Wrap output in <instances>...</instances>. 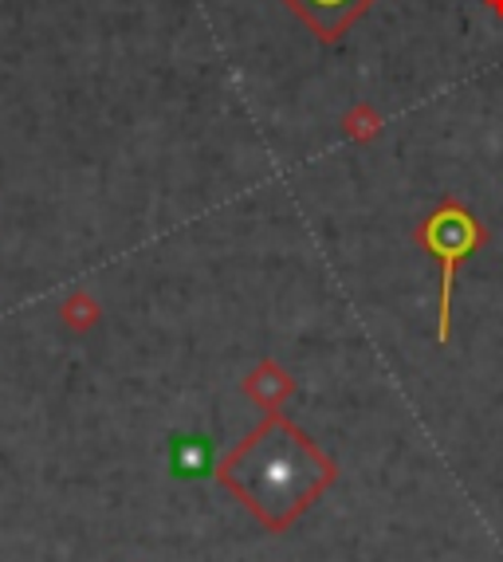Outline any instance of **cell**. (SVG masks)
I'll return each mask as SVG.
<instances>
[{
  "label": "cell",
  "instance_id": "1",
  "mask_svg": "<svg viewBox=\"0 0 503 562\" xmlns=\"http://www.w3.org/2000/svg\"><path fill=\"white\" fill-rule=\"evenodd\" d=\"M421 244L433 252V260L440 263V323H437V342H448V311H452V288H457V268L465 256H472L484 244V228L468 213L460 201H445L437 213H429V221H421L417 228Z\"/></svg>",
  "mask_w": 503,
  "mask_h": 562
},
{
  "label": "cell",
  "instance_id": "2",
  "mask_svg": "<svg viewBox=\"0 0 503 562\" xmlns=\"http://www.w3.org/2000/svg\"><path fill=\"white\" fill-rule=\"evenodd\" d=\"M283 4L295 9L299 20H303L323 44H335V40L370 9L373 0H283Z\"/></svg>",
  "mask_w": 503,
  "mask_h": 562
},
{
  "label": "cell",
  "instance_id": "3",
  "mask_svg": "<svg viewBox=\"0 0 503 562\" xmlns=\"http://www.w3.org/2000/svg\"><path fill=\"white\" fill-rule=\"evenodd\" d=\"M169 464H174L178 476H209V469H213V449H209L205 437H181V441L174 445Z\"/></svg>",
  "mask_w": 503,
  "mask_h": 562
}]
</instances>
